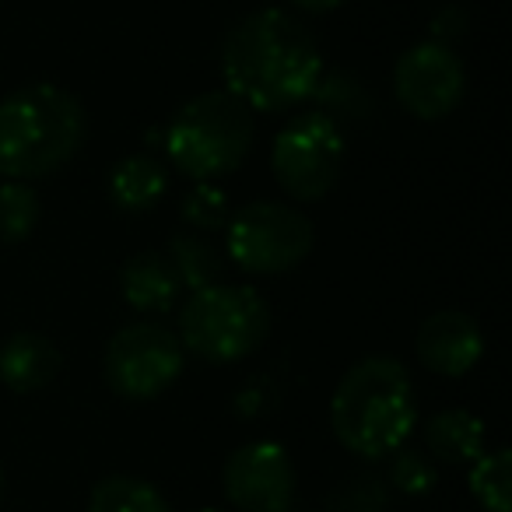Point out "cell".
<instances>
[{
  "label": "cell",
  "instance_id": "9a60e30c",
  "mask_svg": "<svg viewBox=\"0 0 512 512\" xmlns=\"http://www.w3.org/2000/svg\"><path fill=\"white\" fill-rule=\"evenodd\" d=\"M425 446L442 463H474L484 453V421L463 407H449L428 418Z\"/></svg>",
  "mask_w": 512,
  "mask_h": 512
},
{
  "label": "cell",
  "instance_id": "603a6c76",
  "mask_svg": "<svg viewBox=\"0 0 512 512\" xmlns=\"http://www.w3.org/2000/svg\"><path fill=\"white\" fill-rule=\"evenodd\" d=\"M432 43H442V46H449V43H456V39L467 32V11L463 8H442L439 15L432 18Z\"/></svg>",
  "mask_w": 512,
  "mask_h": 512
},
{
  "label": "cell",
  "instance_id": "ba28073f",
  "mask_svg": "<svg viewBox=\"0 0 512 512\" xmlns=\"http://www.w3.org/2000/svg\"><path fill=\"white\" fill-rule=\"evenodd\" d=\"M106 379L120 397L151 400L165 393L183 372V344L162 323H127L113 334L102 358Z\"/></svg>",
  "mask_w": 512,
  "mask_h": 512
},
{
  "label": "cell",
  "instance_id": "ffe728a7",
  "mask_svg": "<svg viewBox=\"0 0 512 512\" xmlns=\"http://www.w3.org/2000/svg\"><path fill=\"white\" fill-rule=\"evenodd\" d=\"M309 99H320V113L330 120H365L372 113V102L358 81L344 78V74H320V85Z\"/></svg>",
  "mask_w": 512,
  "mask_h": 512
},
{
  "label": "cell",
  "instance_id": "5bb4252c",
  "mask_svg": "<svg viewBox=\"0 0 512 512\" xmlns=\"http://www.w3.org/2000/svg\"><path fill=\"white\" fill-rule=\"evenodd\" d=\"M165 190H169V172L155 155L144 151L120 158L109 172V200L127 214L151 211L165 197Z\"/></svg>",
  "mask_w": 512,
  "mask_h": 512
},
{
  "label": "cell",
  "instance_id": "8fae6325",
  "mask_svg": "<svg viewBox=\"0 0 512 512\" xmlns=\"http://www.w3.org/2000/svg\"><path fill=\"white\" fill-rule=\"evenodd\" d=\"M484 355V334L474 316L442 309L432 313L418 330V358L439 376H467Z\"/></svg>",
  "mask_w": 512,
  "mask_h": 512
},
{
  "label": "cell",
  "instance_id": "e0dca14e",
  "mask_svg": "<svg viewBox=\"0 0 512 512\" xmlns=\"http://www.w3.org/2000/svg\"><path fill=\"white\" fill-rule=\"evenodd\" d=\"M88 512H172L162 491L130 474L102 477L88 498Z\"/></svg>",
  "mask_w": 512,
  "mask_h": 512
},
{
  "label": "cell",
  "instance_id": "7c38bea8",
  "mask_svg": "<svg viewBox=\"0 0 512 512\" xmlns=\"http://www.w3.org/2000/svg\"><path fill=\"white\" fill-rule=\"evenodd\" d=\"M64 355L43 334H15L0 344V383L15 393H36L57 379Z\"/></svg>",
  "mask_w": 512,
  "mask_h": 512
},
{
  "label": "cell",
  "instance_id": "30bf717a",
  "mask_svg": "<svg viewBox=\"0 0 512 512\" xmlns=\"http://www.w3.org/2000/svg\"><path fill=\"white\" fill-rule=\"evenodd\" d=\"M221 488L239 512H288L295 498V463L278 442H249L225 460Z\"/></svg>",
  "mask_w": 512,
  "mask_h": 512
},
{
  "label": "cell",
  "instance_id": "d6986e66",
  "mask_svg": "<svg viewBox=\"0 0 512 512\" xmlns=\"http://www.w3.org/2000/svg\"><path fill=\"white\" fill-rule=\"evenodd\" d=\"M39 225V197L29 183H0V242H22Z\"/></svg>",
  "mask_w": 512,
  "mask_h": 512
},
{
  "label": "cell",
  "instance_id": "3957f363",
  "mask_svg": "<svg viewBox=\"0 0 512 512\" xmlns=\"http://www.w3.org/2000/svg\"><path fill=\"white\" fill-rule=\"evenodd\" d=\"M85 106L67 88L39 81L0 102V172L8 179H43L64 169L85 144Z\"/></svg>",
  "mask_w": 512,
  "mask_h": 512
},
{
  "label": "cell",
  "instance_id": "ac0fdd59",
  "mask_svg": "<svg viewBox=\"0 0 512 512\" xmlns=\"http://www.w3.org/2000/svg\"><path fill=\"white\" fill-rule=\"evenodd\" d=\"M470 495L484 512H512V453H481L470 467Z\"/></svg>",
  "mask_w": 512,
  "mask_h": 512
},
{
  "label": "cell",
  "instance_id": "52a82bcc",
  "mask_svg": "<svg viewBox=\"0 0 512 512\" xmlns=\"http://www.w3.org/2000/svg\"><path fill=\"white\" fill-rule=\"evenodd\" d=\"M271 169L292 200H323L344 172V130L323 113L292 120L271 148Z\"/></svg>",
  "mask_w": 512,
  "mask_h": 512
},
{
  "label": "cell",
  "instance_id": "6da1fadb",
  "mask_svg": "<svg viewBox=\"0 0 512 512\" xmlns=\"http://www.w3.org/2000/svg\"><path fill=\"white\" fill-rule=\"evenodd\" d=\"M323 57L313 32L281 8L246 15L221 46V78L253 113H285L316 92Z\"/></svg>",
  "mask_w": 512,
  "mask_h": 512
},
{
  "label": "cell",
  "instance_id": "2e32d148",
  "mask_svg": "<svg viewBox=\"0 0 512 512\" xmlns=\"http://www.w3.org/2000/svg\"><path fill=\"white\" fill-rule=\"evenodd\" d=\"M165 256L176 267L179 285L190 288V292L218 285L221 271H225V256L218 253V246L204 232H176L169 239V253Z\"/></svg>",
  "mask_w": 512,
  "mask_h": 512
},
{
  "label": "cell",
  "instance_id": "5b68a950",
  "mask_svg": "<svg viewBox=\"0 0 512 512\" xmlns=\"http://www.w3.org/2000/svg\"><path fill=\"white\" fill-rule=\"evenodd\" d=\"M271 334V306L249 285L200 288L179 309V344L214 365L253 355Z\"/></svg>",
  "mask_w": 512,
  "mask_h": 512
},
{
  "label": "cell",
  "instance_id": "9c48e42d",
  "mask_svg": "<svg viewBox=\"0 0 512 512\" xmlns=\"http://www.w3.org/2000/svg\"><path fill=\"white\" fill-rule=\"evenodd\" d=\"M393 92L414 120H442L460 106L467 71L460 57L442 43H418L393 67Z\"/></svg>",
  "mask_w": 512,
  "mask_h": 512
},
{
  "label": "cell",
  "instance_id": "cb8c5ba5",
  "mask_svg": "<svg viewBox=\"0 0 512 512\" xmlns=\"http://www.w3.org/2000/svg\"><path fill=\"white\" fill-rule=\"evenodd\" d=\"M299 8H306V11H316V15H327V11H334V8H341L344 0H295Z\"/></svg>",
  "mask_w": 512,
  "mask_h": 512
},
{
  "label": "cell",
  "instance_id": "7402d4cb",
  "mask_svg": "<svg viewBox=\"0 0 512 512\" xmlns=\"http://www.w3.org/2000/svg\"><path fill=\"white\" fill-rule=\"evenodd\" d=\"M390 477L404 495H425L435 488V467L428 463V456H421L418 449H404L390 453Z\"/></svg>",
  "mask_w": 512,
  "mask_h": 512
},
{
  "label": "cell",
  "instance_id": "4fadbf2b",
  "mask_svg": "<svg viewBox=\"0 0 512 512\" xmlns=\"http://www.w3.org/2000/svg\"><path fill=\"white\" fill-rule=\"evenodd\" d=\"M179 288V274L165 253H137L120 271V292L137 313H169Z\"/></svg>",
  "mask_w": 512,
  "mask_h": 512
},
{
  "label": "cell",
  "instance_id": "8992f818",
  "mask_svg": "<svg viewBox=\"0 0 512 512\" xmlns=\"http://www.w3.org/2000/svg\"><path fill=\"white\" fill-rule=\"evenodd\" d=\"M313 221L299 207L278 200H253L232 211L225 225V249L232 264L246 274H285L313 253Z\"/></svg>",
  "mask_w": 512,
  "mask_h": 512
},
{
  "label": "cell",
  "instance_id": "277c9868",
  "mask_svg": "<svg viewBox=\"0 0 512 512\" xmlns=\"http://www.w3.org/2000/svg\"><path fill=\"white\" fill-rule=\"evenodd\" d=\"M162 144L176 172L197 183H214L246 162L253 148V109L225 88L204 92L172 116Z\"/></svg>",
  "mask_w": 512,
  "mask_h": 512
},
{
  "label": "cell",
  "instance_id": "484cf974",
  "mask_svg": "<svg viewBox=\"0 0 512 512\" xmlns=\"http://www.w3.org/2000/svg\"><path fill=\"white\" fill-rule=\"evenodd\" d=\"M204 512H218V509H204Z\"/></svg>",
  "mask_w": 512,
  "mask_h": 512
},
{
  "label": "cell",
  "instance_id": "44dd1931",
  "mask_svg": "<svg viewBox=\"0 0 512 512\" xmlns=\"http://www.w3.org/2000/svg\"><path fill=\"white\" fill-rule=\"evenodd\" d=\"M183 221L193 228V232H221L232 218V207H228V193L214 183H197L190 193L183 197V207H179Z\"/></svg>",
  "mask_w": 512,
  "mask_h": 512
},
{
  "label": "cell",
  "instance_id": "7a4b0ae2",
  "mask_svg": "<svg viewBox=\"0 0 512 512\" xmlns=\"http://www.w3.org/2000/svg\"><path fill=\"white\" fill-rule=\"evenodd\" d=\"M330 425L355 456L379 460L397 453L418 425V400L404 365L386 355L351 365L330 400Z\"/></svg>",
  "mask_w": 512,
  "mask_h": 512
},
{
  "label": "cell",
  "instance_id": "d4e9b609",
  "mask_svg": "<svg viewBox=\"0 0 512 512\" xmlns=\"http://www.w3.org/2000/svg\"><path fill=\"white\" fill-rule=\"evenodd\" d=\"M0 495H4V467H0Z\"/></svg>",
  "mask_w": 512,
  "mask_h": 512
}]
</instances>
